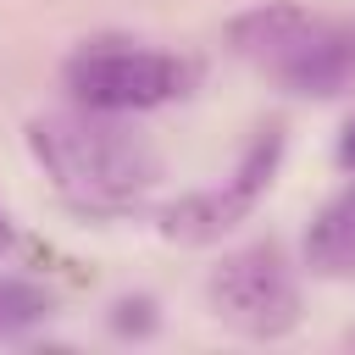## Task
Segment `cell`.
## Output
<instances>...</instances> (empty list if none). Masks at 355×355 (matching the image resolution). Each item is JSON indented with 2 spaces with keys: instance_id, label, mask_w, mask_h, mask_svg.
<instances>
[{
  "instance_id": "cell-3",
  "label": "cell",
  "mask_w": 355,
  "mask_h": 355,
  "mask_svg": "<svg viewBox=\"0 0 355 355\" xmlns=\"http://www.w3.org/2000/svg\"><path fill=\"white\" fill-rule=\"evenodd\" d=\"M205 305L211 316L255 344H277L300 327V277L283 255V244H239L205 272Z\"/></svg>"
},
{
  "instance_id": "cell-9",
  "label": "cell",
  "mask_w": 355,
  "mask_h": 355,
  "mask_svg": "<svg viewBox=\"0 0 355 355\" xmlns=\"http://www.w3.org/2000/svg\"><path fill=\"white\" fill-rule=\"evenodd\" d=\"M155 327H161V316H155V300L150 294H122L111 305V333L116 338H150Z\"/></svg>"
},
{
  "instance_id": "cell-4",
  "label": "cell",
  "mask_w": 355,
  "mask_h": 355,
  "mask_svg": "<svg viewBox=\"0 0 355 355\" xmlns=\"http://www.w3.org/2000/svg\"><path fill=\"white\" fill-rule=\"evenodd\" d=\"M283 150H288V122H283V116H266V122L255 128V139L244 144L239 166H233L222 183L189 189V194H178V200H166V205L155 211V233H161L166 244H189V250L216 244L222 233H233L239 222L255 216V205H261L266 189L277 183Z\"/></svg>"
},
{
  "instance_id": "cell-5",
  "label": "cell",
  "mask_w": 355,
  "mask_h": 355,
  "mask_svg": "<svg viewBox=\"0 0 355 355\" xmlns=\"http://www.w3.org/2000/svg\"><path fill=\"white\" fill-rule=\"evenodd\" d=\"M266 72H272L283 89H294V94H316V100L344 94V89L355 83V22H327V17H316V22L305 28V39L288 44Z\"/></svg>"
},
{
  "instance_id": "cell-1",
  "label": "cell",
  "mask_w": 355,
  "mask_h": 355,
  "mask_svg": "<svg viewBox=\"0 0 355 355\" xmlns=\"http://www.w3.org/2000/svg\"><path fill=\"white\" fill-rule=\"evenodd\" d=\"M28 150H33L39 172L50 178L55 200L89 222L139 211L166 178L161 144L144 128H133V116H116V111L72 105V111L33 116Z\"/></svg>"
},
{
  "instance_id": "cell-11",
  "label": "cell",
  "mask_w": 355,
  "mask_h": 355,
  "mask_svg": "<svg viewBox=\"0 0 355 355\" xmlns=\"http://www.w3.org/2000/svg\"><path fill=\"white\" fill-rule=\"evenodd\" d=\"M17 244V227H11V216H6V205H0V250H11Z\"/></svg>"
},
{
  "instance_id": "cell-2",
  "label": "cell",
  "mask_w": 355,
  "mask_h": 355,
  "mask_svg": "<svg viewBox=\"0 0 355 355\" xmlns=\"http://www.w3.org/2000/svg\"><path fill=\"white\" fill-rule=\"evenodd\" d=\"M194 83H200V61L155 44H128V39H89L61 61V89L83 111L139 116V111L189 100Z\"/></svg>"
},
{
  "instance_id": "cell-7",
  "label": "cell",
  "mask_w": 355,
  "mask_h": 355,
  "mask_svg": "<svg viewBox=\"0 0 355 355\" xmlns=\"http://www.w3.org/2000/svg\"><path fill=\"white\" fill-rule=\"evenodd\" d=\"M305 266L316 277H355V183L338 189L305 227Z\"/></svg>"
},
{
  "instance_id": "cell-10",
  "label": "cell",
  "mask_w": 355,
  "mask_h": 355,
  "mask_svg": "<svg viewBox=\"0 0 355 355\" xmlns=\"http://www.w3.org/2000/svg\"><path fill=\"white\" fill-rule=\"evenodd\" d=\"M333 161H338L344 172H355V116L344 122V133H338V144H333Z\"/></svg>"
},
{
  "instance_id": "cell-6",
  "label": "cell",
  "mask_w": 355,
  "mask_h": 355,
  "mask_svg": "<svg viewBox=\"0 0 355 355\" xmlns=\"http://www.w3.org/2000/svg\"><path fill=\"white\" fill-rule=\"evenodd\" d=\"M316 22V11H305L300 0H261V6H250V11H239L227 28H222V44L233 50V55H244V61H255L261 72L288 50V44H300L305 39V28Z\"/></svg>"
},
{
  "instance_id": "cell-12",
  "label": "cell",
  "mask_w": 355,
  "mask_h": 355,
  "mask_svg": "<svg viewBox=\"0 0 355 355\" xmlns=\"http://www.w3.org/2000/svg\"><path fill=\"white\" fill-rule=\"evenodd\" d=\"M344 344H349V349H355V322H349V327H344Z\"/></svg>"
},
{
  "instance_id": "cell-8",
  "label": "cell",
  "mask_w": 355,
  "mask_h": 355,
  "mask_svg": "<svg viewBox=\"0 0 355 355\" xmlns=\"http://www.w3.org/2000/svg\"><path fill=\"white\" fill-rule=\"evenodd\" d=\"M50 288H39V283H22V277H0V344H11V338H22L28 327H39L44 316H50Z\"/></svg>"
}]
</instances>
